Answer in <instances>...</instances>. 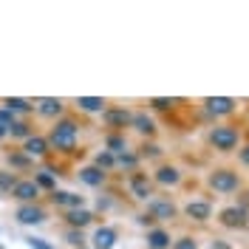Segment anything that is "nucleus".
<instances>
[{"mask_svg":"<svg viewBox=\"0 0 249 249\" xmlns=\"http://www.w3.org/2000/svg\"><path fill=\"white\" fill-rule=\"evenodd\" d=\"M150 105H153V108H159V110H167V108H173V99H164V96H156V99H150Z\"/></svg>","mask_w":249,"mask_h":249,"instance_id":"33","label":"nucleus"},{"mask_svg":"<svg viewBox=\"0 0 249 249\" xmlns=\"http://www.w3.org/2000/svg\"><path fill=\"white\" fill-rule=\"evenodd\" d=\"M210 187L218 193H232V190H238V176L232 170H215L210 176Z\"/></svg>","mask_w":249,"mask_h":249,"instance_id":"4","label":"nucleus"},{"mask_svg":"<svg viewBox=\"0 0 249 249\" xmlns=\"http://www.w3.org/2000/svg\"><path fill=\"white\" fill-rule=\"evenodd\" d=\"M12 122H15V113H9L6 108H0V124L9 130V127H12Z\"/></svg>","mask_w":249,"mask_h":249,"instance_id":"34","label":"nucleus"},{"mask_svg":"<svg viewBox=\"0 0 249 249\" xmlns=\"http://www.w3.org/2000/svg\"><path fill=\"white\" fill-rule=\"evenodd\" d=\"M130 193L136 198H150L153 196V181L147 176H142V173H133L130 176Z\"/></svg>","mask_w":249,"mask_h":249,"instance_id":"8","label":"nucleus"},{"mask_svg":"<svg viewBox=\"0 0 249 249\" xmlns=\"http://www.w3.org/2000/svg\"><path fill=\"white\" fill-rule=\"evenodd\" d=\"M130 124H133L139 133H153V130H156L153 119H150L147 113H130Z\"/></svg>","mask_w":249,"mask_h":249,"instance_id":"22","label":"nucleus"},{"mask_svg":"<svg viewBox=\"0 0 249 249\" xmlns=\"http://www.w3.org/2000/svg\"><path fill=\"white\" fill-rule=\"evenodd\" d=\"M54 204L57 207H65V210H79L82 204H85V198L82 196H77V193H68V190H54Z\"/></svg>","mask_w":249,"mask_h":249,"instance_id":"10","label":"nucleus"},{"mask_svg":"<svg viewBox=\"0 0 249 249\" xmlns=\"http://www.w3.org/2000/svg\"><path fill=\"white\" fill-rule=\"evenodd\" d=\"M6 136H9V130H6V127L0 124V139H6Z\"/></svg>","mask_w":249,"mask_h":249,"instance_id":"37","label":"nucleus"},{"mask_svg":"<svg viewBox=\"0 0 249 249\" xmlns=\"http://www.w3.org/2000/svg\"><path fill=\"white\" fill-rule=\"evenodd\" d=\"M65 218H68V227L71 230H82V227H88L93 221V213H88L85 207H79V210H68Z\"/></svg>","mask_w":249,"mask_h":249,"instance_id":"14","label":"nucleus"},{"mask_svg":"<svg viewBox=\"0 0 249 249\" xmlns=\"http://www.w3.org/2000/svg\"><path fill=\"white\" fill-rule=\"evenodd\" d=\"M79 181H85L88 187H99V184H105V170H99V167H82L79 170Z\"/></svg>","mask_w":249,"mask_h":249,"instance_id":"17","label":"nucleus"},{"mask_svg":"<svg viewBox=\"0 0 249 249\" xmlns=\"http://www.w3.org/2000/svg\"><path fill=\"white\" fill-rule=\"evenodd\" d=\"M147 213H150V218H153V221H170V218L176 215V207H173V201L150 198V201H147Z\"/></svg>","mask_w":249,"mask_h":249,"instance_id":"6","label":"nucleus"},{"mask_svg":"<svg viewBox=\"0 0 249 249\" xmlns=\"http://www.w3.org/2000/svg\"><path fill=\"white\" fill-rule=\"evenodd\" d=\"M116 164H122V167H127V170H133V167L139 164V156H133V153H127V150H124V153L116 156Z\"/></svg>","mask_w":249,"mask_h":249,"instance_id":"28","label":"nucleus"},{"mask_svg":"<svg viewBox=\"0 0 249 249\" xmlns=\"http://www.w3.org/2000/svg\"><path fill=\"white\" fill-rule=\"evenodd\" d=\"M77 108L85 110V113H102L105 110V99L102 96H79Z\"/></svg>","mask_w":249,"mask_h":249,"instance_id":"18","label":"nucleus"},{"mask_svg":"<svg viewBox=\"0 0 249 249\" xmlns=\"http://www.w3.org/2000/svg\"><path fill=\"white\" fill-rule=\"evenodd\" d=\"M173 249H198V244H196L193 238H178V241L173 244Z\"/></svg>","mask_w":249,"mask_h":249,"instance_id":"32","label":"nucleus"},{"mask_svg":"<svg viewBox=\"0 0 249 249\" xmlns=\"http://www.w3.org/2000/svg\"><path fill=\"white\" fill-rule=\"evenodd\" d=\"M9 164H15V167H26V164H29V156L26 153H12L9 156Z\"/></svg>","mask_w":249,"mask_h":249,"instance_id":"31","label":"nucleus"},{"mask_svg":"<svg viewBox=\"0 0 249 249\" xmlns=\"http://www.w3.org/2000/svg\"><path fill=\"white\" fill-rule=\"evenodd\" d=\"M12 196H15L17 201H23V204H34L37 196H40V187L34 184V178H17Z\"/></svg>","mask_w":249,"mask_h":249,"instance_id":"3","label":"nucleus"},{"mask_svg":"<svg viewBox=\"0 0 249 249\" xmlns=\"http://www.w3.org/2000/svg\"><path fill=\"white\" fill-rule=\"evenodd\" d=\"M108 153H113V156H119V153H124V139L122 136H108Z\"/></svg>","mask_w":249,"mask_h":249,"instance_id":"29","label":"nucleus"},{"mask_svg":"<svg viewBox=\"0 0 249 249\" xmlns=\"http://www.w3.org/2000/svg\"><path fill=\"white\" fill-rule=\"evenodd\" d=\"M15 218L20 221V224L31 227V224H43L48 215H46V210H43L40 204H20V207H17V213H15Z\"/></svg>","mask_w":249,"mask_h":249,"instance_id":"2","label":"nucleus"},{"mask_svg":"<svg viewBox=\"0 0 249 249\" xmlns=\"http://www.w3.org/2000/svg\"><path fill=\"white\" fill-rule=\"evenodd\" d=\"M102 116H105V122H108L110 127H124V124H130V113L124 108H105Z\"/></svg>","mask_w":249,"mask_h":249,"instance_id":"15","label":"nucleus"},{"mask_svg":"<svg viewBox=\"0 0 249 249\" xmlns=\"http://www.w3.org/2000/svg\"><path fill=\"white\" fill-rule=\"evenodd\" d=\"M62 108H65V105H62V99H54V96H46V99H40V102H37V113H40V116H46V119H57V116L62 113Z\"/></svg>","mask_w":249,"mask_h":249,"instance_id":"12","label":"nucleus"},{"mask_svg":"<svg viewBox=\"0 0 249 249\" xmlns=\"http://www.w3.org/2000/svg\"><path fill=\"white\" fill-rule=\"evenodd\" d=\"M147 249H170V232H164V230H150V232H147Z\"/></svg>","mask_w":249,"mask_h":249,"instance_id":"20","label":"nucleus"},{"mask_svg":"<svg viewBox=\"0 0 249 249\" xmlns=\"http://www.w3.org/2000/svg\"><path fill=\"white\" fill-rule=\"evenodd\" d=\"M156 181H159V184H178V181H181V173H178V167H173V164H164V167H159V170H156V176H153Z\"/></svg>","mask_w":249,"mask_h":249,"instance_id":"16","label":"nucleus"},{"mask_svg":"<svg viewBox=\"0 0 249 249\" xmlns=\"http://www.w3.org/2000/svg\"><path fill=\"white\" fill-rule=\"evenodd\" d=\"M77 136H79L77 122H71V119H60V122L51 127L48 144H54V147L62 150V153H71V150L77 147Z\"/></svg>","mask_w":249,"mask_h":249,"instance_id":"1","label":"nucleus"},{"mask_svg":"<svg viewBox=\"0 0 249 249\" xmlns=\"http://www.w3.org/2000/svg\"><path fill=\"white\" fill-rule=\"evenodd\" d=\"M184 213L193 218V221H207V218H210V213H213V207H210L207 201H190Z\"/></svg>","mask_w":249,"mask_h":249,"instance_id":"19","label":"nucleus"},{"mask_svg":"<svg viewBox=\"0 0 249 249\" xmlns=\"http://www.w3.org/2000/svg\"><path fill=\"white\" fill-rule=\"evenodd\" d=\"M26 244H29V249H54L46 238H34V235H31V238H26Z\"/></svg>","mask_w":249,"mask_h":249,"instance_id":"30","label":"nucleus"},{"mask_svg":"<svg viewBox=\"0 0 249 249\" xmlns=\"http://www.w3.org/2000/svg\"><path fill=\"white\" fill-rule=\"evenodd\" d=\"M65 241H68L74 249L85 247V235H82V230H68V232H65Z\"/></svg>","mask_w":249,"mask_h":249,"instance_id":"26","label":"nucleus"},{"mask_svg":"<svg viewBox=\"0 0 249 249\" xmlns=\"http://www.w3.org/2000/svg\"><path fill=\"white\" fill-rule=\"evenodd\" d=\"M17 184V178L12 176V173H6V170H0V193H12Z\"/></svg>","mask_w":249,"mask_h":249,"instance_id":"27","label":"nucleus"},{"mask_svg":"<svg viewBox=\"0 0 249 249\" xmlns=\"http://www.w3.org/2000/svg\"><path fill=\"white\" fill-rule=\"evenodd\" d=\"M210 142L215 144V150H232L238 144V133H235V127H215L210 133Z\"/></svg>","mask_w":249,"mask_h":249,"instance_id":"5","label":"nucleus"},{"mask_svg":"<svg viewBox=\"0 0 249 249\" xmlns=\"http://www.w3.org/2000/svg\"><path fill=\"white\" fill-rule=\"evenodd\" d=\"M23 153L29 156V159H34V156H37V159L46 156L48 153V139L46 136H34V133H31L29 139H26V144H23Z\"/></svg>","mask_w":249,"mask_h":249,"instance_id":"11","label":"nucleus"},{"mask_svg":"<svg viewBox=\"0 0 249 249\" xmlns=\"http://www.w3.org/2000/svg\"><path fill=\"white\" fill-rule=\"evenodd\" d=\"M161 153V150H159V147H156V144H150V147H147V144H144V156H159Z\"/></svg>","mask_w":249,"mask_h":249,"instance_id":"35","label":"nucleus"},{"mask_svg":"<svg viewBox=\"0 0 249 249\" xmlns=\"http://www.w3.org/2000/svg\"><path fill=\"white\" fill-rule=\"evenodd\" d=\"M91 241H93L91 249H113L116 247V230L113 227H96Z\"/></svg>","mask_w":249,"mask_h":249,"instance_id":"7","label":"nucleus"},{"mask_svg":"<svg viewBox=\"0 0 249 249\" xmlns=\"http://www.w3.org/2000/svg\"><path fill=\"white\" fill-rule=\"evenodd\" d=\"M79 249H91V247H79Z\"/></svg>","mask_w":249,"mask_h":249,"instance_id":"38","label":"nucleus"},{"mask_svg":"<svg viewBox=\"0 0 249 249\" xmlns=\"http://www.w3.org/2000/svg\"><path fill=\"white\" fill-rule=\"evenodd\" d=\"M204 105H207L210 113H218V116H227V113H232L235 110V102L230 99V96H210Z\"/></svg>","mask_w":249,"mask_h":249,"instance_id":"13","label":"nucleus"},{"mask_svg":"<svg viewBox=\"0 0 249 249\" xmlns=\"http://www.w3.org/2000/svg\"><path fill=\"white\" fill-rule=\"evenodd\" d=\"M9 133H12V136H15V139H29L31 136V127L26 122H23V119H20V122H12V127H9Z\"/></svg>","mask_w":249,"mask_h":249,"instance_id":"25","label":"nucleus"},{"mask_svg":"<svg viewBox=\"0 0 249 249\" xmlns=\"http://www.w3.org/2000/svg\"><path fill=\"white\" fill-rule=\"evenodd\" d=\"M221 224L230 227V230L247 227V210H241V207H227V210L221 213Z\"/></svg>","mask_w":249,"mask_h":249,"instance_id":"9","label":"nucleus"},{"mask_svg":"<svg viewBox=\"0 0 249 249\" xmlns=\"http://www.w3.org/2000/svg\"><path fill=\"white\" fill-rule=\"evenodd\" d=\"M3 108L9 110V113H29L34 105H31L29 99H20V96H9V99H3Z\"/></svg>","mask_w":249,"mask_h":249,"instance_id":"21","label":"nucleus"},{"mask_svg":"<svg viewBox=\"0 0 249 249\" xmlns=\"http://www.w3.org/2000/svg\"><path fill=\"white\" fill-rule=\"evenodd\" d=\"M241 161H244V164H249V144L241 150Z\"/></svg>","mask_w":249,"mask_h":249,"instance_id":"36","label":"nucleus"},{"mask_svg":"<svg viewBox=\"0 0 249 249\" xmlns=\"http://www.w3.org/2000/svg\"><path fill=\"white\" fill-rule=\"evenodd\" d=\"M116 164V156L108 153V150H102V153H96V159H93V167H99V170H110Z\"/></svg>","mask_w":249,"mask_h":249,"instance_id":"24","label":"nucleus"},{"mask_svg":"<svg viewBox=\"0 0 249 249\" xmlns=\"http://www.w3.org/2000/svg\"><path fill=\"white\" fill-rule=\"evenodd\" d=\"M34 184L40 187V190H43V187H46V190H54V187H57V178H54L51 170H40L34 176Z\"/></svg>","mask_w":249,"mask_h":249,"instance_id":"23","label":"nucleus"}]
</instances>
